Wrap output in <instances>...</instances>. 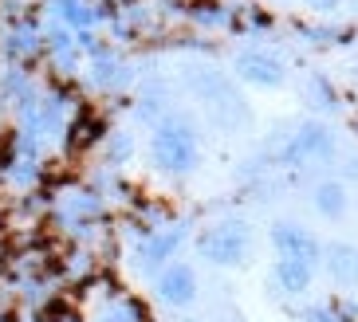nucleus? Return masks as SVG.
<instances>
[{"mask_svg": "<svg viewBox=\"0 0 358 322\" xmlns=\"http://www.w3.org/2000/svg\"><path fill=\"white\" fill-rule=\"evenodd\" d=\"M335 161V134L323 122H303L284 149V166H327Z\"/></svg>", "mask_w": 358, "mask_h": 322, "instance_id": "20e7f679", "label": "nucleus"}, {"mask_svg": "<svg viewBox=\"0 0 358 322\" xmlns=\"http://www.w3.org/2000/svg\"><path fill=\"white\" fill-rule=\"evenodd\" d=\"M311 205L323 220H343L350 208V197H347V185L343 181H319L311 189Z\"/></svg>", "mask_w": 358, "mask_h": 322, "instance_id": "1a4fd4ad", "label": "nucleus"}, {"mask_svg": "<svg viewBox=\"0 0 358 322\" xmlns=\"http://www.w3.org/2000/svg\"><path fill=\"white\" fill-rule=\"evenodd\" d=\"M335 307V314H338V322H358V307L350 299H335L331 302Z\"/></svg>", "mask_w": 358, "mask_h": 322, "instance_id": "dca6fc26", "label": "nucleus"}, {"mask_svg": "<svg viewBox=\"0 0 358 322\" xmlns=\"http://www.w3.org/2000/svg\"><path fill=\"white\" fill-rule=\"evenodd\" d=\"M323 263H327V271H331V279H335L338 287H355L358 283V248L355 244H327Z\"/></svg>", "mask_w": 358, "mask_h": 322, "instance_id": "6e6552de", "label": "nucleus"}, {"mask_svg": "<svg viewBox=\"0 0 358 322\" xmlns=\"http://www.w3.org/2000/svg\"><path fill=\"white\" fill-rule=\"evenodd\" d=\"M307 94H311V103H315L319 110H335V106H338L335 87L327 83L323 75H311V79H307Z\"/></svg>", "mask_w": 358, "mask_h": 322, "instance_id": "ddd939ff", "label": "nucleus"}, {"mask_svg": "<svg viewBox=\"0 0 358 322\" xmlns=\"http://www.w3.org/2000/svg\"><path fill=\"white\" fill-rule=\"evenodd\" d=\"M272 244H275V251H280L284 260H303V263H311V268L323 263V244H319L303 224H295V220L275 224V228H272Z\"/></svg>", "mask_w": 358, "mask_h": 322, "instance_id": "423d86ee", "label": "nucleus"}, {"mask_svg": "<svg viewBox=\"0 0 358 322\" xmlns=\"http://www.w3.org/2000/svg\"><path fill=\"white\" fill-rule=\"evenodd\" d=\"M178 240H181L178 232H169V236H154L146 248H142V263H146V268H158V263L166 260L169 251L178 248Z\"/></svg>", "mask_w": 358, "mask_h": 322, "instance_id": "f8f14e48", "label": "nucleus"}, {"mask_svg": "<svg viewBox=\"0 0 358 322\" xmlns=\"http://www.w3.org/2000/svg\"><path fill=\"white\" fill-rule=\"evenodd\" d=\"M303 322H338V314H335L331 302H315V307H307L303 311Z\"/></svg>", "mask_w": 358, "mask_h": 322, "instance_id": "2eb2a0df", "label": "nucleus"}, {"mask_svg": "<svg viewBox=\"0 0 358 322\" xmlns=\"http://www.w3.org/2000/svg\"><path fill=\"white\" fill-rule=\"evenodd\" d=\"M189 87L201 94V103L209 106L213 122L221 126V130H241V126L248 122V103H244L241 91H236L224 75L213 71V67L193 71L189 75Z\"/></svg>", "mask_w": 358, "mask_h": 322, "instance_id": "f03ea898", "label": "nucleus"}, {"mask_svg": "<svg viewBox=\"0 0 358 322\" xmlns=\"http://www.w3.org/2000/svg\"><path fill=\"white\" fill-rule=\"evenodd\" d=\"M158 299L169 307H189L197 299V271L189 263H169L158 279Z\"/></svg>", "mask_w": 358, "mask_h": 322, "instance_id": "0eeeda50", "label": "nucleus"}, {"mask_svg": "<svg viewBox=\"0 0 358 322\" xmlns=\"http://www.w3.org/2000/svg\"><path fill=\"white\" fill-rule=\"evenodd\" d=\"M150 157L162 173H189L197 166V134L185 118H166V122L154 126V138H150Z\"/></svg>", "mask_w": 358, "mask_h": 322, "instance_id": "f257e3e1", "label": "nucleus"}, {"mask_svg": "<svg viewBox=\"0 0 358 322\" xmlns=\"http://www.w3.org/2000/svg\"><path fill=\"white\" fill-rule=\"evenodd\" d=\"M236 75H241L248 87H260V91H275L284 83V59L264 47H248V52L236 55Z\"/></svg>", "mask_w": 358, "mask_h": 322, "instance_id": "39448f33", "label": "nucleus"}, {"mask_svg": "<svg viewBox=\"0 0 358 322\" xmlns=\"http://www.w3.org/2000/svg\"><path fill=\"white\" fill-rule=\"evenodd\" d=\"M303 4H307V8H315V12H335L343 0H303Z\"/></svg>", "mask_w": 358, "mask_h": 322, "instance_id": "f3484780", "label": "nucleus"}, {"mask_svg": "<svg viewBox=\"0 0 358 322\" xmlns=\"http://www.w3.org/2000/svg\"><path fill=\"white\" fill-rule=\"evenodd\" d=\"M99 138H103V122H99L95 115H83L79 122L71 126V134H67V146H71V149H87V142L95 146Z\"/></svg>", "mask_w": 358, "mask_h": 322, "instance_id": "9b49d317", "label": "nucleus"}, {"mask_svg": "<svg viewBox=\"0 0 358 322\" xmlns=\"http://www.w3.org/2000/svg\"><path fill=\"white\" fill-rule=\"evenodd\" d=\"M55 12L71 24H95V8L87 0H55Z\"/></svg>", "mask_w": 358, "mask_h": 322, "instance_id": "4468645a", "label": "nucleus"}, {"mask_svg": "<svg viewBox=\"0 0 358 322\" xmlns=\"http://www.w3.org/2000/svg\"><path fill=\"white\" fill-rule=\"evenodd\" d=\"M248 248H252V232H248L244 220H221V224H213V228L201 236L205 260L217 263V268H241Z\"/></svg>", "mask_w": 358, "mask_h": 322, "instance_id": "7ed1b4c3", "label": "nucleus"}, {"mask_svg": "<svg viewBox=\"0 0 358 322\" xmlns=\"http://www.w3.org/2000/svg\"><path fill=\"white\" fill-rule=\"evenodd\" d=\"M272 279H275V287H280L284 295H303L307 287H311V279H315V268L303 263V260H284V256H280Z\"/></svg>", "mask_w": 358, "mask_h": 322, "instance_id": "9d476101", "label": "nucleus"}]
</instances>
